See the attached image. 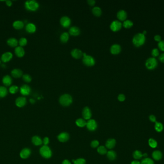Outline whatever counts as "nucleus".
I'll return each instance as SVG.
<instances>
[{"label": "nucleus", "instance_id": "1", "mask_svg": "<svg viewBox=\"0 0 164 164\" xmlns=\"http://www.w3.org/2000/svg\"><path fill=\"white\" fill-rule=\"evenodd\" d=\"M145 41V36L143 33H138L134 36L133 39V44L136 47L144 44Z\"/></svg>", "mask_w": 164, "mask_h": 164}, {"label": "nucleus", "instance_id": "2", "mask_svg": "<svg viewBox=\"0 0 164 164\" xmlns=\"http://www.w3.org/2000/svg\"><path fill=\"white\" fill-rule=\"evenodd\" d=\"M39 3L35 0H28L25 2V7L27 10L35 11L39 7Z\"/></svg>", "mask_w": 164, "mask_h": 164}, {"label": "nucleus", "instance_id": "3", "mask_svg": "<svg viewBox=\"0 0 164 164\" xmlns=\"http://www.w3.org/2000/svg\"><path fill=\"white\" fill-rule=\"evenodd\" d=\"M60 104L64 106L70 105L73 102V98L70 95L64 94L60 97Z\"/></svg>", "mask_w": 164, "mask_h": 164}, {"label": "nucleus", "instance_id": "4", "mask_svg": "<svg viewBox=\"0 0 164 164\" xmlns=\"http://www.w3.org/2000/svg\"><path fill=\"white\" fill-rule=\"evenodd\" d=\"M40 154L45 158H49L52 155V152L49 146L47 145L43 146L40 149Z\"/></svg>", "mask_w": 164, "mask_h": 164}, {"label": "nucleus", "instance_id": "5", "mask_svg": "<svg viewBox=\"0 0 164 164\" xmlns=\"http://www.w3.org/2000/svg\"><path fill=\"white\" fill-rule=\"evenodd\" d=\"M157 61L154 57H150L146 60L145 66L149 69H154L157 66Z\"/></svg>", "mask_w": 164, "mask_h": 164}, {"label": "nucleus", "instance_id": "6", "mask_svg": "<svg viewBox=\"0 0 164 164\" xmlns=\"http://www.w3.org/2000/svg\"><path fill=\"white\" fill-rule=\"evenodd\" d=\"M83 61L84 64L88 66H93L95 64V60L94 58L90 55H86L84 57Z\"/></svg>", "mask_w": 164, "mask_h": 164}, {"label": "nucleus", "instance_id": "7", "mask_svg": "<svg viewBox=\"0 0 164 164\" xmlns=\"http://www.w3.org/2000/svg\"><path fill=\"white\" fill-rule=\"evenodd\" d=\"M122 24L118 20H115L113 21L110 26V29L113 31H117L121 29Z\"/></svg>", "mask_w": 164, "mask_h": 164}, {"label": "nucleus", "instance_id": "8", "mask_svg": "<svg viewBox=\"0 0 164 164\" xmlns=\"http://www.w3.org/2000/svg\"><path fill=\"white\" fill-rule=\"evenodd\" d=\"M87 128L90 131H94L97 128V125L94 119H90L86 122Z\"/></svg>", "mask_w": 164, "mask_h": 164}, {"label": "nucleus", "instance_id": "9", "mask_svg": "<svg viewBox=\"0 0 164 164\" xmlns=\"http://www.w3.org/2000/svg\"><path fill=\"white\" fill-rule=\"evenodd\" d=\"M60 22L62 27L64 28H67L70 26L71 23V21L69 17L67 16H63L61 18L60 20Z\"/></svg>", "mask_w": 164, "mask_h": 164}, {"label": "nucleus", "instance_id": "10", "mask_svg": "<svg viewBox=\"0 0 164 164\" xmlns=\"http://www.w3.org/2000/svg\"><path fill=\"white\" fill-rule=\"evenodd\" d=\"M31 91L30 87L27 85H24L20 88V92L23 95H29Z\"/></svg>", "mask_w": 164, "mask_h": 164}, {"label": "nucleus", "instance_id": "11", "mask_svg": "<svg viewBox=\"0 0 164 164\" xmlns=\"http://www.w3.org/2000/svg\"><path fill=\"white\" fill-rule=\"evenodd\" d=\"M71 55L73 57L76 59H79L83 55V53L82 52L78 49H75L72 51Z\"/></svg>", "mask_w": 164, "mask_h": 164}, {"label": "nucleus", "instance_id": "12", "mask_svg": "<svg viewBox=\"0 0 164 164\" xmlns=\"http://www.w3.org/2000/svg\"><path fill=\"white\" fill-rule=\"evenodd\" d=\"M26 103V100L25 97H20L18 98L15 101V104L17 106L22 107L25 106Z\"/></svg>", "mask_w": 164, "mask_h": 164}, {"label": "nucleus", "instance_id": "13", "mask_svg": "<svg viewBox=\"0 0 164 164\" xmlns=\"http://www.w3.org/2000/svg\"><path fill=\"white\" fill-rule=\"evenodd\" d=\"M82 114L83 118L86 120L90 119L92 115L91 110L88 107H85L84 108V109L83 110Z\"/></svg>", "mask_w": 164, "mask_h": 164}, {"label": "nucleus", "instance_id": "14", "mask_svg": "<svg viewBox=\"0 0 164 164\" xmlns=\"http://www.w3.org/2000/svg\"><path fill=\"white\" fill-rule=\"evenodd\" d=\"M121 51V47L119 44L113 45L111 46L110 48V52L111 54L113 55H118Z\"/></svg>", "mask_w": 164, "mask_h": 164}, {"label": "nucleus", "instance_id": "15", "mask_svg": "<svg viewBox=\"0 0 164 164\" xmlns=\"http://www.w3.org/2000/svg\"><path fill=\"white\" fill-rule=\"evenodd\" d=\"M31 154V151L28 148L23 149L20 152V157L23 159H26L28 158Z\"/></svg>", "mask_w": 164, "mask_h": 164}, {"label": "nucleus", "instance_id": "16", "mask_svg": "<svg viewBox=\"0 0 164 164\" xmlns=\"http://www.w3.org/2000/svg\"><path fill=\"white\" fill-rule=\"evenodd\" d=\"M58 139L60 142L64 143L67 142L69 139V135L67 133L62 132L59 134L58 136Z\"/></svg>", "mask_w": 164, "mask_h": 164}, {"label": "nucleus", "instance_id": "17", "mask_svg": "<svg viewBox=\"0 0 164 164\" xmlns=\"http://www.w3.org/2000/svg\"><path fill=\"white\" fill-rule=\"evenodd\" d=\"M162 157H163V154L162 152L158 150L154 151L152 153V157L155 160L159 161L162 159Z\"/></svg>", "mask_w": 164, "mask_h": 164}, {"label": "nucleus", "instance_id": "18", "mask_svg": "<svg viewBox=\"0 0 164 164\" xmlns=\"http://www.w3.org/2000/svg\"><path fill=\"white\" fill-rule=\"evenodd\" d=\"M127 14L126 12L123 10H120L117 13V17L119 20L124 21L126 19Z\"/></svg>", "mask_w": 164, "mask_h": 164}, {"label": "nucleus", "instance_id": "19", "mask_svg": "<svg viewBox=\"0 0 164 164\" xmlns=\"http://www.w3.org/2000/svg\"><path fill=\"white\" fill-rule=\"evenodd\" d=\"M13 54L10 52H6L4 53L2 56V60L4 62H7L12 59Z\"/></svg>", "mask_w": 164, "mask_h": 164}, {"label": "nucleus", "instance_id": "20", "mask_svg": "<svg viewBox=\"0 0 164 164\" xmlns=\"http://www.w3.org/2000/svg\"><path fill=\"white\" fill-rule=\"evenodd\" d=\"M15 53L18 57H22L25 55V51L21 46H18L15 48Z\"/></svg>", "mask_w": 164, "mask_h": 164}, {"label": "nucleus", "instance_id": "21", "mask_svg": "<svg viewBox=\"0 0 164 164\" xmlns=\"http://www.w3.org/2000/svg\"><path fill=\"white\" fill-rule=\"evenodd\" d=\"M116 144V140L114 139H108L106 143V146L107 148L111 149L114 147Z\"/></svg>", "mask_w": 164, "mask_h": 164}, {"label": "nucleus", "instance_id": "22", "mask_svg": "<svg viewBox=\"0 0 164 164\" xmlns=\"http://www.w3.org/2000/svg\"><path fill=\"white\" fill-rule=\"evenodd\" d=\"M69 33L73 36H78L80 33V30L77 27H72L70 29Z\"/></svg>", "mask_w": 164, "mask_h": 164}, {"label": "nucleus", "instance_id": "23", "mask_svg": "<svg viewBox=\"0 0 164 164\" xmlns=\"http://www.w3.org/2000/svg\"><path fill=\"white\" fill-rule=\"evenodd\" d=\"M26 30L29 33H34L36 30V27L33 23H28L26 26Z\"/></svg>", "mask_w": 164, "mask_h": 164}, {"label": "nucleus", "instance_id": "24", "mask_svg": "<svg viewBox=\"0 0 164 164\" xmlns=\"http://www.w3.org/2000/svg\"><path fill=\"white\" fill-rule=\"evenodd\" d=\"M12 76L15 78H18L21 77L23 75V72L20 69H14L11 72Z\"/></svg>", "mask_w": 164, "mask_h": 164}, {"label": "nucleus", "instance_id": "25", "mask_svg": "<svg viewBox=\"0 0 164 164\" xmlns=\"http://www.w3.org/2000/svg\"><path fill=\"white\" fill-rule=\"evenodd\" d=\"M3 82L6 86H10L12 83V79L11 77L8 75L5 76L3 79Z\"/></svg>", "mask_w": 164, "mask_h": 164}, {"label": "nucleus", "instance_id": "26", "mask_svg": "<svg viewBox=\"0 0 164 164\" xmlns=\"http://www.w3.org/2000/svg\"><path fill=\"white\" fill-rule=\"evenodd\" d=\"M24 23L21 21H19V20H17V21H15V22H14L13 23V27L17 30H20L22 29L24 27Z\"/></svg>", "mask_w": 164, "mask_h": 164}, {"label": "nucleus", "instance_id": "27", "mask_svg": "<svg viewBox=\"0 0 164 164\" xmlns=\"http://www.w3.org/2000/svg\"><path fill=\"white\" fill-rule=\"evenodd\" d=\"M154 129L155 130L158 132H161L163 131L164 129V126L162 123L156 121L155 123V126H154Z\"/></svg>", "mask_w": 164, "mask_h": 164}, {"label": "nucleus", "instance_id": "28", "mask_svg": "<svg viewBox=\"0 0 164 164\" xmlns=\"http://www.w3.org/2000/svg\"><path fill=\"white\" fill-rule=\"evenodd\" d=\"M32 142L33 144L35 145H36V146L40 145L42 144V141L41 139L40 138L39 136H34L32 138Z\"/></svg>", "mask_w": 164, "mask_h": 164}, {"label": "nucleus", "instance_id": "29", "mask_svg": "<svg viewBox=\"0 0 164 164\" xmlns=\"http://www.w3.org/2000/svg\"><path fill=\"white\" fill-rule=\"evenodd\" d=\"M7 43L11 47H16L18 44V41L15 38H12L8 40Z\"/></svg>", "mask_w": 164, "mask_h": 164}, {"label": "nucleus", "instance_id": "30", "mask_svg": "<svg viewBox=\"0 0 164 164\" xmlns=\"http://www.w3.org/2000/svg\"><path fill=\"white\" fill-rule=\"evenodd\" d=\"M69 38V35L67 32L63 33L60 37V39L62 42L66 43L68 41Z\"/></svg>", "mask_w": 164, "mask_h": 164}, {"label": "nucleus", "instance_id": "31", "mask_svg": "<svg viewBox=\"0 0 164 164\" xmlns=\"http://www.w3.org/2000/svg\"><path fill=\"white\" fill-rule=\"evenodd\" d=\"M133 157L136 160L141 159L143 157V154L140 151L136 150L133 153Z\"/></svg>", "mask_w": 164, "mask_h": 164}, {"label": "nucleus", "instance_id": "32", "mask_svg": "<svg viewBox=\"0 0 164 164\" xmlns=\"http://www.w3.org/2000/svg\"><path fill=\"white\" fill-rule=\"evenodd\" d=\"M92 13L96 16H100L102 14V10L99 7H94L92 9Z\"/></svg>", "mask_w": 164, "mask_h": 164}, {"label": "nucleus", "instance_id": "33", "mask_svg": "<svg viewBox=\"0 0 164 164\" xmlns=\"http://www.w3.org/2000/svg\"><path fill=\"white\" fill-rule=\"evenodd\" d=\"M117 156L116 153L113 151H109L107 152V157L110 160H114Z\"/></svg>", "mask_w": 164, "mask_h": 164}, {"label": "nucleus", "instance_id": "34", "mask_svg": "<svg viewBox=\"0 0 164 164\" xmlns=\"http://www.w3.org/2000/svg\"><path fill=\"white\" fill-rule=\"evenodd\" d=\"M76 124L79 127H84L86 125V122L85 119H79L76 121Z\"/></svg>", "mask_w": 164, "mask_h": 164}, {"label": "nucleus", "instance_id": "35", "mask_svg": "<svg viewBox=\"0 0 164 164\" xmlns=\"http://www.w3.org/2000/svg\"><path fill=\"white\" fill-rule=\"evenodd\" d=\"M7 89L3 86H0V98L5 97L7 95Z\"/></svg>", "mask_w": 164, "mask_h": 164}, {"label": "nucleus", "instance_id": "36", "mask_svg": "<svg viewBox=\"0 0 164 164\" xmlns=\"http://www.w3.org/2000/svg\"><path fill=\"white\" fill-rule=\"evenodd\" d=\"M148 144L149 146L152 148H155L157 146V142L155 139L153 138H150L148 140Z\"/></svg>", "mask_w": 164, "mask_h": 164}, {"label": "nucleus", "instance_id": "37", "mask_svg": "<svg viewBox=\"0 0 164 164\" xmlns=\"http://www.w3.org/2000/svg\"><path fill=\"white\" fill-rule=\"evenodd\" d=\"M133 22L130 20H125L123 23V26L125 28H130L133 26Z\"/></svg>", "mask_w": 164, "mask_h": 164}, {"label": "nucleus", "instance_id": "38", "mask_svg": "<svg viewBox=\"0 0 164 164\" xmlns=\"http://www.w3.org/2000/svg\"><path fill=\"white\" fill-rule=\"evenodd\" d=\"M141 164H154V161L149 158H144L141 162Z\"/></svg>", "mask_w": 164, "mask_h": 164}, {"label": "nucleus", "instance_id": "39", "mask_svg": "<svg viewBox=\"0 0 164 164\" xmlns=\"http://www.w3.org/2000/svg\"><path fill=\"white\" fill-rule=\"evenodd\" d=\"M97 152L100 154H106L107 153V149L105 148V147L103 146H101L97 148Z\"/></svg>", "mask_w": 164, "mask_h": 164}, {"label": "nucleus", "instance_id": "40", "mask_svg": "<svg viewBox=\"0 0 164 164\" xmlns=\"http://www.w3.org/2000/svg\"><path fill=\"white\" fill-rule=\"evenodd\" d=\"M18 90V87L17 86L13 85L9 89V91L12 94H14L16 93Z\"/></svg>", "mask_w": 164, "mask_h": 164}, {"label": "nucleus", "instance_id": "41", "mask_svg": "<svg viewBox=\"0 0 164 164\" xmlns=\"http://www.w3.org/2000/svg\"><path fill=\"white\" fill-rule=\"evenodd\" d=\"M74 164H85V160L83 158H79L75 160H73Z\"/></svg>", "mask_w": 164, "mask_h": 164}, {"label": "nucleus", "instance_id": "42", "mask_svg": "<svg viewBox=\"0 0 164 164\" xmlns=\"http://www.w3.org/2000/svg\"><path fill=\"white\" fill-rule=\"evenodd\" d=\"M23 79L26 82H30L32 80L31 76L29 75L25 74L23 76Z\"/></svg>", "mask_w": 164, "mask_h": 164}, {"label": "nucleus", "instance_id": "43", "mask_svg": "<svg viewBox=\"0 0 164 164\" xmlns=\"http://www.w3.org/2000/svg\"><path fill=\"white\" fill-rule=\"evenodd\" d=\"M27 40L25 38H22L19 41V43L21 46H24L27 44Z\"/></svg>", "mask_w": 164, "mask_h": 164}, {"label": "nucleus", "instance_id": "44", "mask_svg": "<svg viewBox=\"0 0 164 164\" xmlns=\"http://www.w3.org/2000/svg\"><path fill=\"white\" fill-rule=\"evenodd\" d=\"M99 142L96 140H93L91 144V146L92 148H96L99 145Z\"/></svg>", "mask_w": 164, "mask_h": 164}, {"label": "nucleus", "instance_id": "45", "mask_svg": "<svg viewBox=\"0 0 164 164\" xmlns=\"http://www.w3.org/2000/svg\"><path fill=\"white\" fill-rule=\"evenodd\" d=\"M159 54V52L157 48H154L152 51V55L154 57H156L158 56Z\"/></svg>", "mask_w": 164, "mask_h": 164}, {"label": "nucleus", "instance_id": "46", "mask_svg": "<svg viewBox=\"0 0 164 164\" xmlns=\"http://www.w3.org/2000/svg\"><path fill=\"white\" fill-rule=\"evenodd\" d=\"M158 46L159 49L162 51H164V40L160 41L158 43Z\"/></svg>", "mask_w": 164, "mask_h": 164}, {"label": "nucleus", "instance_id": "47", "mask_svg": "<svg viewBox=\"0 0 164 164\" xmlns=\"http://www.w3.org/2000/svg\"><path fill=\"white\" fill-rule=\"evenodd\" d=\"M118 99L120 102H123L125 100V96L123 94H120L118 97Z\"/></svg>", "mask_w": 164, "mask_h": 164}, {"label": "nucleus", "instance_id": "48", "mask_svg": "<svg viewBox=\"0 0 164 164\" xmlns=\"http://www.w3.org/2000/svg\"><path fill=\"white\" fill-rule=\"evenodd\" d=\"M149 119L152 122H154V123H155L156 122V119L155 116L153 115V114H151L149 116Z\"/></svg>", "mask_w": 164, "mask_h": 164}, {"label": "nucleus", "instance_id": "49", "mask_svg": "<svg viewBox=\"0 0 164 164\" xmlns=\"http://www.w3.org/2000/svg\"><path fill=\"white\" fill-rule=\"evenodd\" d=\"M154 39L157 41H160L161 40V37L159 35H156L154 36Z\"/></svg>", "mask_w": 164, "mask_h": 164}, {"label": "nucleus", "instance_id": "50", "mask_svg": "<svg viewBox=\"0 0 164 164\" xmlns=\"http://www.w3.org/2000/svg\"><path fill=\"white\" fill-rule=\"evenodd\" d=\"M49 143V139L48 137H45L43 139V144L44 145H47Z\"/></svg>", "mask_w": 164, "mask_h": 164}, {"label": "nucleus", "instance_id": "51", "mask_svg": "<svg viewBox=\"0 0 164 164\" xmlns=\"http://www.w3.org/2000/svg\"><path fill=\"white\" fill-rule=\"evenodd\" d=\"M87 2H88V5H91V6H94L95 4V2L94 1V0H88L87 1Z\"/></svg>", "mask_w": 164, "mask_h": 164}, {"label": "nucleus", "instance_id": "52", "mask_svg": "<svg viewBox=\"0 0 164 164\" xmlns=\"http://www.w3.org/2000/svg\"><path fill=\"white\" fill-rule=\"evenodd\" d=\"M159 60L162 62L164 63V53L162 54L159 56Z\"/></svg>", "mask_w": 164, "mask_h": 164}, {"label": "nucleus", "instance_id": "53", "mask_svg": "<svg viewBox=\"0 0 164 164\" xmlns=\"http://www.w3.org/2000/svg\"><path fill=\"white\" fill-rule=\"evenodd\" d=\"M62 164H71V163H70V161L68 160H67V159H65L64 160L62 163Z\"/></svg>", "mask_w": 164, "mask_h": 164}, {"label": "nucleus", "instance_id": "54", "mask_svg": "<svg viewBox=\"0 0 164 164\" xmlns=\"http://www.w3.org/2000/svg\"><path fill=\"white\" fill-rule=\"evenodd\" d=\"M6 5L8 6H11L12 5V2L11 1H10V0H7L6 1Z\"/></svg>", "mask_w": 164, "mask_h": 164}, {"label": "nucleus", "instance_id": "55", "mask_svg": "<svg viewBox=\"0 0 164 164\" xmlns=\"http://www.w3.org/2000/svg\"><path fill=\"white\" fill-rule=\"evenodd\" d=\"M131 164H141V163L138 160H134L132 162Z\"/></svg>", "mask_w": 164, "mask_h": 164}, {"label": "nucleus", "instance_id": "56", "mask_svg": "<svg viewBox=\"0 0 164 164\" xmlns=\"http://www.w3.org/2000/svg\"><path fill=\"white\" fill-rule=\"evenodd\" d=\"M30 102L31 103V104H34V103H35V100L33 99H30Z\"/></svg>", "mask_w": 164, "mask_h": 164}, {"label": "nucleus", "instance_id": "57", "mask_svg": "<svg viewBox=\"0 0 164 164\" xmlns=\"http://www.w3.org/2000/svg\"><path fill=\"white\" fill-rule=\"evenodd\" d=\"M148 156V154L147 153H144L143 154V157H144V158H147Z\"/></svg>", "mask_w": 164, "mask_h": 164}, {"label": "nucleus", "instance_id": "58", "mask_svg": "<svg viewBox=\"0 0 164 164\" xmlns=\"http://www.w3.org/2000/svg\"><path fill=\"white\" fill-rule=\"evenodd\" d=\"M146 33V30H144V31H143V34H144V35H145Z\"/></svg>", "mask_w": 164, "mask_h": 164}, {"label": "nucleus", "instance_id": "59", "mask_svg": "<svg viewBox=\"0 0 164 164\" xmlns=\"http://www.w3.org/2000/svg\"><path fill=\"white\" fill-rule=\"evenodd\" d=\"M0 63H1V61H0Z\"/></svg>", "mask_w": 164, "mask_h": 164}]
</instances>
